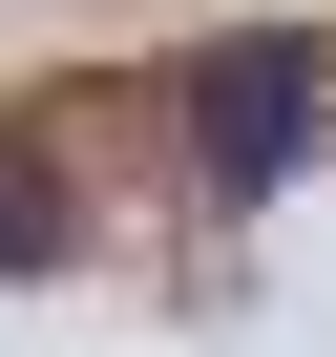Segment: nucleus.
<instances>
[{
	"instance_id": "nucleus-1",
	"label": "nucleus",
	"mask_w": 336,
	"mask_h": 357,
	"mask_svg": "<svg viewBox=\"0 0 336 357\" xmlns=\"http://www.w3.org/2000/svg\"><path fill=\"white\" fill-rule=\"evenodd\" d=\"M294 126H315V43H294V22H252V43L190 63V147L231 168V190H252V168H294Z\"/></svg>"
},
{
	"instance_id": "nucleus-2",
	"label": "nucleus",
	"mask_w": 336,
	"mask_h": 357,
	"mask_svg": "<svg viewBox=\"0 0 336 357\" xmlns=\"http://www.w3.org/2000/svg\"><path fill=\"white\" fill-rule=\"evenodd\" d=\"M22 252H63V190H43L22 147H0V273H22Z\"/></svg>"
}]
</instances>
